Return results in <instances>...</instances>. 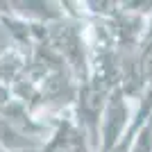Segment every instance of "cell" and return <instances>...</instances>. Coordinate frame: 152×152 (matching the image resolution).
<instances>
[{"label": "cell", "instance_id": "1", "mask_svg": "<svg viewBox=\"0 0 152 152\" xmlns=\"http://www.w3.org/2000/svg\"><path fill=\"white\" fill-rule=\"evenodd\" d=\"M82 148H84V141L80 129L70 127V123H64L57 139L48 145V152H80Z\"/></svg>", "mask_w": 152, "mask_h": 152}, {"label": "cell", "instance_id": "2", "mask_svg": "<svg viewBox=\"0 0 152 152\" xmlns=\"http://www.w3.org/2000/svg\"><path fill=\"white\" fill-rule=\"evenodd\" d=\"M5 41H7V34H5V30H2V25H0V50L5 48Z\"/></svg>", "mask_w": 152, "mask_h": 152}]
</instances>
